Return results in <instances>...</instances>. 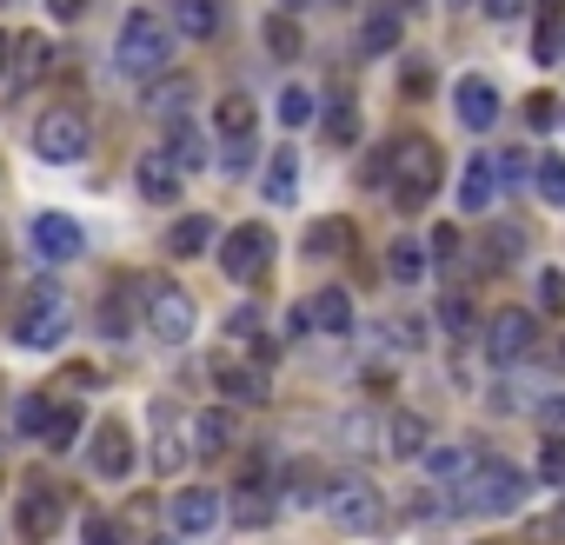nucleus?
I'll use <instances>...</instances> for the list:
<instances>
[{"mask_svg": "<svg viewBox=\"0 0 565 545\" xmlns=\"http://www.w3.org/2000/svg\"><path fill=\"white\" fill-rule=\"evenodd\" d=\"M532 8H539V21H558V14H565V0H532Z\"/></svg>", "mask_w": 565, "mask_h": 545, "instance_id": "4d7b16f0", "label": "nucleus"}, {"mask_svg": "<svg viewBox=\"0 0 565 545\" xmlns=\"http://www.w3.org/2000/svg\"><path fill=\"white\" fill-rule=\"evenodd\" d=\"M386 452H392V459H426V452H433L426 419H420V413H392V419H386Z\"/></svg>", "mask_w": 565, "mask_h": 545, "instance_id": "b1692460", "label": "nucleus"}, {"mask_svg": "<svg viewBox=\"0 0 565 545\" xmlns=\"http://www.w3.org/2000/svg\"><path fill=\"white\" fill-rule=\"evenodd\" d=\"M54 8V21H67V14H80V0H47Z\"/></svg>", "mask_w": 565, "mask_h": 545, "instance_id": "bf43d9fd", "label": "nucleus"}, {"mask_svg": "<svg viewBox=\"0 0 565 545\" xmlns=\"http://www.w3.org/2000/svg\"><path fill=\"white\" fill-rule=\"evenodd\" d=\"M133 286H140L146 333H153L160 346H187V340H193V299H187V286L160 280V273H146V280H133Z\"/></svg>", "mask_w": 565, "mask_h": 545, "instance_id": "20e7f679", "label": "nucleus"}, {"mask_svg": "<svg viewBox=\"0 0 565 545\" xmlns=\"http://www.w3.org/2000/svg\"><path fill=\"white\" fill-rule=\"evenodd\" d=\"M306 253H319V260H327V253H353V220H319Z\"/></svg>", "mask_w": 565, "mask_h": 545, "instance_id": "473e14b6", "label": "nucleus"}, {"mask_svg": "<svg viewBox=\"0 0 565 545\" xmlns=\"http://www.w3.org/2000/svg\"><path fill=\"white\" fill-rule=\"evenodd\" d=\"M539 419H545V426H552V433H558V439H565V393H552V400H545V406H539Z\"/></svg>", "mask_w": 565, "mask_h": 545, "instance_id": "864d4df0", "label": "nucleus"}, {"mask_svg": "<svg viewBox=\"0 0 565 545\" xmlns=\"http://www.w3.org/2000/svg\"><path fill=\"white\" fill-rule=\"evenodd\" d=\"M399 27H407V21H399V8H373L366 27H360V54H392L399 47Z\"/></svg>", "mask_w": 565, "mask_h": 545, "instance_id": "cd10ccee", "label": "nucleus"}, {"mask_svg": "<svg viewBox=\"0 0 565 545\" xmlns=\"http://www.w3.org/2000/svg\"><path fill=\"white\" fill-rule=\"evenodd\" d=\"M67 333H73V299H67L54 280H34V299H27V313L14 320V340H21L27 353H54Z\"/></svg>", "mask_w": 565, "mask_h": 545, "instance_id": "39448f33", "label": "nucleus"}, {"mask_svg": "<svg viewBox=\"0 0 565 545\" xmlns=\"http://www.w3.org/2000/svg\"><path fill=\"white\" fill-rule=\"evenodd\" d=\"M153 433H160L153 465H180V406L174 400H153Z\"/></svg>", "mask_w": 565, "mask_h": 545, "instance_id": "bb28decb", "label": "nucleus"}, {"mask_svg": "<svg viewBox=\"0 0 565 545\" xmlns=\"http://www.w3.org/2000/svg\"><path fill=\"white\" fill-rule=\"evenodd\" d=\"M327 512H333V525H346V532H386V499H379V486L373 479H360V473H346V479H333L327 486Z\"/></svg>", "mask_w": 565, "mask_h": 545, "instance_id": "0eeeda50", "label": "nucleus"}, {"mask_svg": "<svg viewBox=\"0 0 565 545\" xmlns=\"http://www.w3.org/2000/svg\"><path fill=\"white\" fill-rule=\"evenodd\" d=\"M499 193V153H472L459 167V213H486Z\"/></svg>", "mask_w": 565, "mask_h": 545, "instance_id": "dca6fc26", "label": "nucleus"}, {"mask_svg": "<svg viewBox=\"0 0 565 545\" xmlns=\"http://www.w3.org/2000/svg\"><path fill=\"white\" fill-rule=\"evenodd\" d=\"M446 8H472V0H446Z\"/></svg>", "mask_w": 565, "mask_h": 545, "instance_id": "052dcab7", "label": "nucleus"}, {"mask_svg": "<svg viewBox=\"0 0 565 545\" xmlns=\"http://www.w3.org/2000/svg\"><path fill=\"white\" fill-rule=\"evenodd\" d=\"M213 120H220V140H239V133H254V100H247V94H220Z\"/></svg>", "mask_w": 565, "mask_h": 545, "instance_id": "c756f323", "label": "nucleus"}, {"mask_svg": "<svg viewBox=\"0 0 565 545\" xmlns=\"http://www.w3.org/2000/svg\"><path fill=\"white\" fill-rule=\"evenodd\" d=\"M306 306H313V333H353V299H346V286H319Z\"/></svg>", "mask_w": 565, "mask_h": 545, "instance_id": "393cba45", "label": "nucleus"}, {"mask_svg": "<svg viewBox=\"0 0 565 545\" xmlns=\"http://www.w3.org/2000/svg\"><path fill=\"white\" fill-rule=\"evenodd\" d=\"M220 266H226L233 286L267 280V266H273V226L267 220H239L233 233H220Z\"/></svg>", "mask_w": 565, "mask_h": 545, "instance_id": "423d86ee", "label": "nucleus"}, {"mask_svg": "<svg viewBox=\"0 0 565 545\" xmlns=\"http://www.w3.org/2000/svg\"><path fill=\"white\" fill-rule=\"evenodd\" d=\"M127 299H133V280H120V286L107 293V306H101V333H107V340H127Z\"/></svg>", "mask_w": 565, "mask_h": 545, "instance_id": "f704fd0d", "label": "nucleus"}, {"mask_svg": "<svg viewBox=\"0 0 565 545\" xmlns=\"http://www.w3.org/2000/svg\"><path fill=\"white\" fill-rule=\"evenodd\" d=\"M526 493H532V479L519 473V465H506V459H486L479 473L459 486V512H479V519H506V512H519L526 506Z\"/></svg>", "mask_w": 565, "mask_h": 545, "instance_id": "7ed1b4c3", "label": "nucleus"}, {"mask_svg": "<svg viewBox=\"0 0 565 545\" xmlns=\"http://www.w3.org/2000/svg\"><path fill=\"white\" fill-rule=\"evenodd\" d=\"M27 247H34L40 260L67 266V260L87 253V233H80V220H73V213H34V220H27Z\"/></svg>", "mask_w": 565, "mask_h": 545, "instance_id": "9d476101", "label": "nucleus"}, {"mask_svg": "<svg viewBox=\"0 0 565 545\" xmlns=\"http://www.w3.org/2000/svg\"><path fill=\"white\" fill-rule=\"evenodd\" d=\"M532 193L545 206H565V161L558 153H539V167H532Z\"/></svg>", "mask_w": 565, "mask_h": 545, "instance_id": "7c9ffc66", "label": "nucleus"}, {"mask_svg": "<svg viewBox=\"0 0 565 545\" xmlns=\"http://www.w3.org/2000/svg\"><path fill=\"white\" fill-rule=\"evenodd\" d=\"M160 114H180L187 120V100H193V81H153V94H146Z\"/></svg>", "mask_w": 565, "mask_h": 545, "instance_id": "e433bc0d", "label": "nucleus"}, {"mask_svg": "<svg viewBox=\"0 0 565 545\" xmlns=\"http://www.w3.org/2000/svg\"><path fill=\"white\" fill-rule=\"evenodd\" d=\"M8 60H14V34L0 27V73H8Z\"/></svg>", "mask_w": 565, "mask_h": 545, "instance_id": "13d9d810", "label": "nucleus"}, {"mask_svg": "<svg viewBox=\"0 0 565 545\" xmlns=\"http://www.w3.org/2000/svg\"><path fill=\"white\" fill-rule=\"evenodd\" d=\"M80 545H127V525L120 519H87L80 525Z\"/></svg>", "mask_w": 565, "mask_h": 545, "instance_id": "79ce46f5", "label": "nucleus"}, {"mask_svg": "<svg viewBox=\"0 0 565 545\" xmlns=\"http://www.w3.org/2000/svg\"><path fill=\"white\" fill-rule=\"evenodd\" d=\"M207 372H213V386H220L233 406H260V400H267V372H260V366H239L233 353H220Z\"/></svg>", "mask_w": 565, "mask_h": 545, "instance_id": "f3484780", "label": "nucleus"}, {"mask_svg": "<svg viewBox=\"0 0 565 545\" xmlns=\"http://www.w3.org/2000/svg\"><path fill=\"white\" fill-rule=\"evenodd\" d=\"M539 306L565 320V273H558V266H545V273H539Z\"/></svg>", "mask_w": 565, "mask_h": 545, "instance_id": "a19ab883", "label": "nucleus"}, {"mask_svg": "<svg viewBox=\"0 0 565 545\" xmlns=\"http://www.w3.org/2000/svg\"><path fill=\"white\" fill-rule=\"evenodd\" d=\"M558 120H565V114H558Z\"/></svg>", "mask_w": 565, "mask_h": 545, "instance_id": "e2e57ef3", "label": "nucleus"}, {"mask_svg": "<svg viewBox=\"0 0 565 545\" xmlns=\"http://www.w3.org/2000/svg\"><path fill=\"white\" fill-rule=\"evenodd\" d=\"M426 240H420V233H399V240H392V253H386V266H392V280L399 286H420L426 280Z\"/></svg>", "mask_w": 565, "mask_h": 545, "instance_id": "a878e982", "label": "nucleus"}, {"mask_svg": "<svg viewBox=\"0 0 565 545\" xmlns=\"http://www.w3.org/2000/svg\"><path fill=\"white\" fill-rule=\"evenodd\" d=\"M254 167H260V133H239V140L220 146V174H226V180H247Z\"/></svg>", "mask_w": 565, "mask_h": 545, "instance_id": "c85d7f7f", "label": "nucleus"}, {"mask_svg": "<svg viewBox=\"0 0 565 545\" xmlns=\"http://www.w3.org/2000/svg\"><path fill=\"white\" fill-rule=\"evenodd\" d=\"M532 346H539V320L526 313V306H506V313L486 320V353H493V366H519V359H532Z\"/></svg>", "mask_w": 565, "mask_h": 545, "instance_id": "1a4fd4ad", "label": "nucleus"}, {"mask_svg": "<svg viewBox=\"0 0 565 545\" xmlns=\"http://www.w3.org/2000/svg\"><path fill=\"white\" fill-rule=\"evenodd\" d=\"M167 161H174L187 180L213 167V146H207V133H200L193 120H174V127H167Z\"/></svg>", "mask_w": 565, "mask_h": 545, "instance_id": "aec40b11", "label": "nucleus"}, {"mask_svg": "<svg viewBox=\"0 0 565 545\" xmlns=\"http://www.w3.org/2000/svg\"><path fill=\"white\" fill-rule=\"evenodd\" d=\"M558 114H565V107H558L552 94H532V100H526V120H532V127H552Z\"/></svg>", "mask_w": 565, "mask_h": 545, "instance_id": "49530a36", "label": "nucleus"}, {"mask_svg": "<svg viewBox=\"0 0 565 545\" xmlns=\"http://www.w3.org/2000/svg\"><path fill=\"white\" fill-rule=\"evenodd\" d=\"M180 167L167 161V146H153V153H140L133 161V187H140V200H153V206H174L180 200Z\"/></svg>", "mask_w": 565, "mask_h": 545, "instance_id": "ddd939ff", "label": "nucleus"}, {"mask_svg": "<svg viewBox=\"0 0 565 545\" xmlns=\"http://www.w3.org/2000/svg\"><path fill=\"white\" fill-rule=\"evenodd\" d=\"M439 327H446V333H472V327H479L472 299H446V306H439Z\"/></svg>", "mask_w": 565, "mask_h": 545, "instance_id": "37998d69", "label": "nucleus"}, {"mask_svg": "<svg viewBox=\"0 0 565 545\" xmlns=\"http://www.w3.org/2000/svg\"><path fill=\"white\" fill-rule=\"evenodd\" d=\"M153 545H180V538H153Z\"/></svg>", "mask_w": 565, "mask_h": 545, "instance_id": "680f3d73", "label": "nucleus"}, {"mask_svg": "<svg viewBox=\"0 0 565 545\" xmlns=\"http://www.w3.org/2000/svg\"><path fill=\"white\" fill-rule=\"evenodd\" d=\"M60 519H67V499H60L54 486H27V493H21V538H27V545H47V538L60 532Z\"/></svg>", "mask_w": 565, "mask_h": 545, "instance_id": "4468645a", "label": "nucleus"}, {"mask_svg": "<svg viewBox=\"0 0 565 545\" xmlns=\"http://www.w3.org/2000/svg\"><path fill=\"white\" fill-rule=\"evenodd\" d=\"M386 187H392V200L407 206V213H420V206L446 187V161H439V146H433L426 133H399V140L386 146Z\"/></svg>", "mask_w": 565, "mask_h": 545, "instance_id": "f03ea898", "label": "nucleus"}, {"mask_svg": "<svg viewBox=\"0 0 565 545\" xmlns=\"http://www.w3.org/2000/svg\"><path fill=\"white\" fill-rule=\"evenodd\" d=\"M407 94H413V100H426V94H433V67H420V60L407 67Z\"/></svg>", "mask_w": 565, "mask_h": 545, "instance_id": "603ef678", "label": "nucleus"}, {"mask_svg": "<svg viewBox=\"0 0 565 545\" xmlns=\"http://www.w3.org/2000/svg\"><path fill=\"white\" fill-rule=\"evenodd\" d=\"M313 486H319V479H313V473H306V465H299V473L286 479V499H293V506H313Z\"/></svg>", "mask_w": 565, "mask_h": 545, "instance_id": "8fccbe9b", "label": "nucleus"}, {"mask_svg": "<svg viewBox=\"0 0 565 545\" xmlns=\"http://www.w3.org/2000/svg\"><path fill=\"white\" fill-rule=\"evenodd\" d=\"M233 446H239V413H233V406L193 413V452H200V459H220V452H233Z\"/></svg>", "mask_w": 565, "mask_h": 545, "instance_id": "6ab92c4d", "label": "nucleus"}, {"mask_svg": "<svg viewBox=\"0 0 565 545\" xmlns=\"http://www.w3.org/2000/svg\"><path fill=\"white\" fill-rule=\"evenodd\" d=\"M267 47H273L280 60L299 54V27H293V14H273V21H267Z\"/></svg>", "mask_w": 565, "mask_h": 545, "instance_id": "ea45409f", "label": "nucleus"}, {"mask_svg": "<svg viewBox=\"0 0 565 545\" xmlns=\"http://www.w3.org/2000/svg\"><path fill=\"white\" fill-rule=\"evenodd\" d=\"M114 67L127 73L133 87L167 81V67H174V21H160V14H127L120 34H114Z\"/></svg>", "mask_w": 565, "mask_h": 545, "instance_id": "f257e3e1", "label": "nucleus"}, {"mask_svg": "<svg viewBox=\"0 0 565 545\" xmlns=\"http://www.w3.org/2000/svg\"><path fill=\"white\" fill-rule=\"evenodd\" d=\"M479 14H486V21H519L526 0H479Z\"/></svg>", "mask_w": 565, "mask_h": 545, "instance_id": "09e8293b", "label": "nucleus"}, {"mask_svg": "<svg viewBox=\"0 0 565 545\" xmlns=\"http://www.w3.org/2000/svg\"><path fill=\"white\" fill-rule=\"evenodd\" d=\"M539 473H545L552 486H565V439H552V446H545V459H539Z\"/></svg>", "mask_w": 565, "mask_h": 545, "instance_id": "de8ad7c7", "label": "nucleus"}, {"mask_svg": "<svg viewBox=\"0 0 565 545\" xmlns=\"http://www.w3.org/2000/svg\"><path fill=\"white\" fill-rule=\"evenodd\" d=\"M313 114H319V100L306 87H280V127H313Z\"/></svg>", "mask_w": 565, "mask_h": 545, "instance_id": "c9c22d12", "label": "nucleus"}, {"mask_svg": "<svg viewBox=\"0 0 565 545\" xmlns=\"http://www.w3.org/2000/svg\"><path fill=\"white\" fill-rule=\"evenodd\" d=\"M286 333H293V340L313 333V306H293V313H286Z\"/></svg>", "mask_w": 565, "mask_h": 545, "instance_id": "6e6d98bb", "label": "nucleus"}, {"mask_svg": "<svg viewBox=\"0 0 565 545\" xmlns=\"http://www.w3.org/2000/svg\"><path fill=\"white\" fill-rule=\"evenodd\" d=\"M459 253V233L452 226H433V260H452Z\"/></svg>", "mask_w": 565, "mask_h": 545, "instance_id": "5fc2aeb1", "label": "nucleus"}, {"mask_svg": "<svg viewBox=\"0 0 565 545\" xmlns=\"http://www.w3.org/2000/svg\"><path fill=\"white\" fill-rule=\"evenodd\" d=\"M167 21L187 40H220L226 21H233V8H226V0H167Z\"/></svg>", "mask_w": 565, "mask_h": 545, "instance_id": "f8f14e48", "label": "nucleus"}, {"mask_svg": "<svg viewBox=\"0 0 565 545\" xmlns=\"http://www.w3.org/2000/svg\"><path fill=\"white\" fill-rule=\"evenodd\" d=\"M87 459H94L101 479H133V433H127V419H101Z\"/></svg>", "mask_w": 565, "mask_h": 545, "instance_id": "9b49d317", "label": "nucleus"}, {"mask_svg": "<svg viewBox=\"0 0 565 545\" xmlns=\"http://www.w3.org/2000/svg\"><path fill=\"white\" fill-rule=\"evenodd\" d=\"M526 253V226H493L486 233V260H479V266H513Z\"/></svg>", "mask_w": 565, "mask_h": 545, "instance_id": "2f4dec72", "label": "nucleus"}, {"mask_svg": "<svg viewBox=\"0 0 565 545\" xmlns=\"http://www.w3.org/2000/svg\"><path fill=\"white\" fill-rule=\"evenodd\" d=\"M327 140H340V146L360 140V114H353V100H333V107H327Z\"/></svg>", "mask_w": 565, "mask_h": 545, "instance_id": "58836bf2", "label": "nucleus"}, {"mask_svg": "<svg viewBox=\"0 0 565 545\" xmlns=\"http://www.w3.org/2000/svg\"><path fill=\"white\" fill-rule=\"evenodd\" d=\"M40 67H47V40H14V81H40Z\"/></svg>", "mask_w": 565, "mask_h": 545, "instance_id": "4c0bfd02", "label": "nucleus"}, {"mask_svg": "<svg viewBox=\"0 0 565 545\" xmlns=\"http://www.w3.org/2000/svg\"><path fill=\"white\" fill-rule=\"evenodd\" d=\"M73 433H80V413H54V426H47V439H40V446L67 452V446H73Z\"/></svg>", "mask_w": 565, "mask_h": 545, "instance_id": "a18cd8bd", "label": "nucleus"}, {"mask_svg": "<svg viewBox=\"0 0 565 545\" xmlns=\"http://www.w3.org/2000/svg\"><path fill=\"white\" fill-rule=\"evenodd\" d=\"M558 54V21H539V40H532V60H552Z\"/></svg>", "mask_w": 565, "mask_h": 545, "instance_id": "3c124183", "label": "nucleus"}, {"mask_svg": "<svg viewBox=\"0 0 565 545\" xmlns=\"http://www.w3.org/2000/svg\"><path fill=\"white\" fill-rule=\"evenodd\" d=\"M34 153L54 161V167H73L80 153H87V114H80V107H47L34 120Z\"/></svg>", "mask_w": 565, "mask_h": 545, "instance_id": "6e6552de", "label": "nucleus"}, {"mask_svg": "<svg viewBox=\"0 0 565 545\" xmlns=\"http://www.w3.org/2000/svg\"><path fill=\"white\" fill-rule=\"evenodd\" d=\"M452 107H459V127H472V133H486L499 120V94H493L486 73H466V81L452 87Z\"/></svg>", "mask_w": 565, "mask_h": 545, "instance_id": "a211bd4d", "label": "nucleus"}, {"mask_svg": "<svg viewBox=\"0 0 565 545\" xmlns=\"http://www.w3.org/2000/svg\"><path fill=\"white\" fill-rule=\"evenodd\" d=\"M54 413H60V406H54L47 393H27V400H21V413H14V426H21L27 439H47V426H54Z\"/></svg>", "mask_w": 565, "mask_h": 545, "instance_id": "72a5a7b5", "label": "nucleus"}, {"mask_svg": "<svg viewBox=\"0 0 565 545\" xmlns=\"http://www.w3.org/2000/svg\"><path fill=\"white\" fill-rule=\"evenodd\" d=\"M213 233H220V226H213L207 213H187V220L167 226V253H174V260H200V253H213Z\"/></svg>", "mask_w": 565, "mask_h": 545, "instance_id": "5701e85b", "label": "nucleus"}, {"mask_svg": "<svg viewBox=\"0 0 565 545\" xmlns=\"http://www.w3.org/2000/svg\"><path fill=\"white\" fill-rule=\"evenodd\" d=\"M479 465H486V459H479L466 439H452V446H433V452H426V473H433L439 486H466Z\"/></svg>", "mask_w": 565, "mask_h": 545, "instance_id": "4be33fe9", "label": "nucleus"}, {"mask_svg": "<svg viewBox=\"0 0 565 545\" xmlns=\"http://www.w3.org/2000/svg\"><path fill=\"white\" fill-rule=\"evenodd\" d=\"M167 519H174L180 538H200V532L220 525V493H213V486H187V493L167 499Z\"/></svg>", "mask_w": 565, "mask_h": 545, "instance_id": "2eb2a0df", "label": "nucleus"}, {"mask_svg": "<svg viewBox=\"0 0 565 545\" xmlns=\"http://www.w3.org/2000/svg\"><path fill=\"white\" fill-rule=\"evenodd\" d=\"M260 193H267V206H293V193H299V153H293V140L267 153V180H260Z\"/></svg>", "mask_w": 565, "mask_h": 545, "instance_id": "412c9836", "label": "nucleus"}, {"mask_svg": "<svg viewBox=\"0 0 565 545\" xmlns=\"http://www.w3.org/2000/svg\"><path fill=\"white\" fill-rule=\"evenodd\" d=\"M532 167H539V161H526L519 146H506V153H499V180H506V187H526V174H532Z\"/></svg>", "mask_w": 565, "mask_h": 545, "instance_id": "c03bdc74", "label": "nucleus"}]
</instances>
